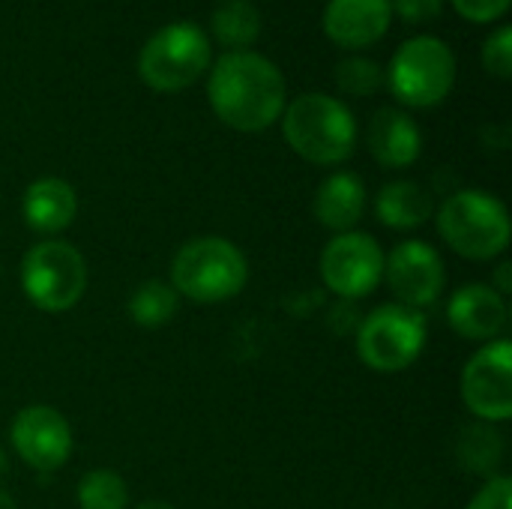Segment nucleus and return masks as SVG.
I'll list each match as a JSON object with an SVG mask.
<instances>
[{"mask_svg":"<svg viewBox=\"0 0 512 509\" xmlns=\"http://www.w3.org/2000/svg\"><path fill=\"white\" fill-rule=\"evenodd\" d=\"M21 291L42 312H69L87 291V261L66 240H42L21 261Z\"/></svg>","mask_w":512,"mask_h":509,"instance_id":"0eeeda50","label":"nucleus"},{"mask_svg":"<svg viewBox=\"0 0 512 509\" xmlns=\"http://www.w3.org/2000/svg\"><path fill=\"white\" fill-rule=\"evenodd\" d=\"M177 306H180V297H177V291L168 282L147 279L129 297V318L138 327L156 330V327L168 324L177 315Z\"/></svg>","mask_w":512,"mask_h":509,"instance_id":"aec40b11","label":"nucleus"},{"mask_svg":"<svg viewBox=\"0 0 512 509\" xmlns=\"http://www.w3.org/2000/svg\"><path fill=\"white\" fill-rule=\"evenodd\" d=\"M312 213L324 228H330L336 234L354 231V225L366 213V186H363V180L357 174H351V171H339V174L327 177L315 192Z\"/></svg>","mask_w":512,"mask_h":509,"instance_id":"f3484780","label":"nucleus"},{"mask_svg":"<svg viewBox=\"0 0 512 509\" xmlns=\"http://www.w3.org/2000/svg\"><path fill=\"white\" fill-rule=\"evenodd\" d=\"M210 66V39L192 21H177L156 30L141 54L138 75L156 93H177L192 87Z\"/></svg>","mask_w":512,"mask_h":509,"instance_id":"39448f33","label":"nucleus"},{"mask_svg":"<svg viewBox=\"0 0 512 509\" xmlns=\"http://www.w3.org/2000/svg\"><path fill=\"white\" fill-rule=\"evenodd\" d=\"M390 3H393V12L408 24L435 21L444 12V0H390Z\"/></svg>","mask_w":512,"mask_h":509,"instance_id":"bb28decb","label":"nucleus"},{"mask_svg":"<svg viewBox=\"0 0 512 509\" xmlns=\"http://www.w3.org/2000/svg\"><path fill=\"white\" fill-rule=\"evenodd\" d=\"M384 279L402 306H432L447 282L444 258L423 240H405L384 258Z\"/></svg>","mask_w":512,"mask_h":509,"instance_id":"f8f14e48","label":"nucleus"},{"mask_svg":"<svg viewBox=\"0 0 512 509\" xmlns=\"http://www.w3.org/2000/svg\"><path fill=\"white\" fill-rule=\"evenodd\" d=\"M393 21L390 0H330L324 9V33L348 51L381 42Z\"/></svg>","mask_w":512,"mask_h":509,"instance_id":"ddd939ff","label":"nucleus"},{"mask_svg":"<svg viewBox=\"0 0 512 509\" xmlns=\"http://www.w3.org/2000/svg\"><path fill=\"white\" fill-rule=\"evenodd\" d=\"M375 213H378L381 225H387L393 231H411V228H420L432 219L435 201L420 183L393 180L378 192Z\"/></svg>","mask_w":512,"mask_h":509,"instance_id":"a211bd4d","label":"nucleus"},{"mask_svg":"<svg viewBox=\"0 0 512 509\" xmlns=\"http://www.w3.org/2000/svg\"><path fill=\"white\" fill-rule=\"evenodd\" d=\"M462 402L483 423L512 417V345L495 339L483 345L462 372Z\"/></svg>","mask_w":512,"mask_h":509,"instance_id":"9d476101","label":"nucleus"},{"mask_svg":"<svg viewBox=\"0 0 512 509\" xmlns=\"http://www.w3.org/2000/svg\"><path fill=\"white\" fill-rule=\"evenodd\" d=\"M510 213L483 189H462L438 210V234L468 261H492L510 246Z\"/></svg>","mask_w":512,"mask_h":509,"instance_id":"20e7f679","label":"nucleus"},{"mask_svg":"<svg viewBox=\"0 0 512 509\" xmlns=\"http://www.w3.org/2000/svg\"><path fill=\"white\" fill-rule=\"evenodd\" d=\"M288 147L312 165H339L354 153L357 120L345 102L327 93H303L282 111Z\"/></svg>","mask_w":512,"mask_h":509,"instance_id":"f03ea898","label":"nucleus"},{"mask_svg":"<svg viewBox=\"0 0 512 509\" xmlns=\"http://www.w3.org/2000/svg\"><path fill=\"white\" fill-rule=\"evenodd\" d=\"M6 468H9V462H6V453L0 450V477L6 474Z\"/></svg>","mask_w":512,"mask_h":509,"instance_id":"7c9ffc66","label":"nucleus"},{"mask_svg":"<svg viewBox=\"0 0 512 509\" xmlns=\"http://www.w3.org/2000/svg\"><path fill=\"white\" fill-rule=\"evenodd\" d=\"M249 282L246 255L225 237H195L171 261V288L192 303H225Z\"/></svg>","mask_w":512,"mask_h":509,"instance_id":"7ed1b4c3","label":"nucleus"},{"mask_svg":"<svg viewBox=\"0 0 512 509\" xmlns=\"http://www.w3.org/2000/svg\"><path fill=\"white\" fill-rule=\"evenodd\" d=\"M483 66L495 78H510L512 75V27H498L486 42H483Z\"/></svg>","mask_w":512,"mask_h":509,"instance_id":"b1692460","label":"nucleus"},{"mask_svg":"<svg viewBox=\"0 0 512 509\" xmlns=\"http://www.w3.org/2000/svg\"><path fill=\"white\" fill-rule=\"evenodd\" d=\"M393 96L408 108L441 105L456 84V54L438 36H417L399 45L387 69Z\"/></svg>","mask_w":512,"mask_h":509,"instance_id":"423d86ee","label":"nucleus"},{"mask_svg":"<svg viewBox=\"0 0 512 509\" xmlns=\"http://www.w3.org/2000/svg\"><path fill=\"white\" fill-rule=\"evenodd\" d=\"M512 0H453L456 12L474 24H489L498 21L501 15H507Z\"/></svg>","mask_w":512,"mask_h":509,"instance_id":"a878e982","label":"nucleus"},{"mask_svg":"<svg viewBox=\"0 0 512 509\" xmlns=\"http://www.w3.org/2000/svg\"><path fill=\"white\" fill-rule=\"evenodd\" d=\"M0 509H15V501L6 498V495H0Z\"/></svg>","mask_w":512,"mask_h":509,"instance_id":"c756f323","label":"nucleus"},{"mask_svg":"<svg viewBox=\"0 0 512 509\" xmlns=\"http://www.w3.org/2000/svg\"><path fill=\"white\" fill-rule=\"evenodd\" d=\"M135 509H177V507H171L168 501H144L141 507H135Z\"/></svg>","mask_w":512,"mask_h":509,"instance_id":"c85d7f7f","label":"nucleus"},{"mask_svg":"<svg viewBox=\"0 0 512 509\" xmlns=\"http://www.w3.org/2000/svg\"><path fill=\"white\" fill-rule=\"evenodd\" d=\"M21 213L30 231L36 234H60L66 231L78 216V195L75 189L60 177H42L33 180L24 192Z\"/></svg>","mask_w":512,"mask_h":509,"instance_id":"dca6fc26","label":"nucleus"},{"mask_svg":"<svg viewBox=\"0 0 512 509\" xmlns=\"http://www.w3.org/2000/svg\"><path fill=\"white\" fill-rule=\"evenodd\" d=\"M321 279L342 300L369 297L384 279V252L372 234H336L321 252Z\"/></svg>","mask_w":512,"mask_h":509,"instance_id":"1a4fd4ad","label":"nucleus"},{"mask_svg":"<svg viewBox=\"0 0 512 509\" xmlns=\"http://www.w3.org/2000/svg\"><path fill=\"white\" fill-rule=\"evenodd\" d=\"M504 456V438L492 423H480L462 432L459 459L474 474H492Z\"/></svg>","mask_w":512,"mask_h":509,"instance_id":"412c9836","label":"nucleus"},{"mask_svg":"<svg viewBox=\"0 0 512 509\" xmlns=\"http://www.w3.org/2000/svg\"><path fill=\"white\" fill-rule=\"evenodd\" d=\"M510 270H512L510 264H501V267H498V273H495V285H492V288H495V291H498L501 297H504V294H510V291H512Z\"/></svg>","mask_w":512,"mask_h":509,"instance_id":"cd10ccee","label":"nucleus"},{"mask_svg":"<svg viewBox=\"0 0 512 509\" xmlns=\"http://www.w3.org/2000/svg\"><path fill=\"white\" fill-rule=\"evenodd\" d=\"M213 36L231 51H249L261 36V12L252 0H222L213 9Z\"/></svg>","mask_w":512,"mask_h":509,"instance_id":"6ab92c4d","label":"nucleus"},{"mask_svg":"<svg viewBox=\"0 0 512 509\" xmlns=\"http://www.w3.org/2000/svg\"><path fill=\"white\" fill-rule=\"evenodd\" d=\"M336 84L351 96H372L384 87V69L369 57H345L336 66Z\"/></svg>","mask_w":512,"mask_h":509,"instance_id":"5701e85b","label":"nucleus"},{"mask_svg":"<svg viewBox=\"0 0 512 509\" xmlns=\"http://www.w3.org/2000/svg\"><path fill=\"white\" fill-rule=\"evenodd\" d=\"M429 339L420 309L384 303L369 312L357 327V354L375 372H402L423 354Z\"/></svg>","mask_w":512,"mask_h":509,"instance_id":"6e6552de","label":"nucleus"},{"mask_svg":"<svg viewBox=\"0 0 512 509\" xmlns=\"http://www.w3.org/2000/svg\"><path fill=\"white\" fill-rule=\"evenodd\" d=\"M75 498H78L81 509H126L129 489H126V480L117 471L96 468V471H87L81 477Z\"/></svg>","mask_w":512,"mask_h":509,"instance_id":"4be33fe9","label":"nucleus"},{"mask_svg":"<svg viewBox=\"0 0 512 509\" xmlns=\"http://www.w3.org/2000/svg\"><path fill=\"white\" fill-rule=\"evenodd\" d=\"M447 321L450 327L468 339V342H495L504 330H507V321H510V309H507V300L492 288V285H483V282H474V285H465L459 288L450 303H447Z\"/></svg>","mask_w":512,"mask_h":509,"instance_id":"4468645a","label":"nucleus"},{"mask_svg":"<svg viewBox=\"0 0 512 509\" xmlns=\"http://www.w3.org/2000/svg\"><path fill=\"white\" fill-rule=\"evenodd\" d=\"M207 96L216 117L237 132H264L285 111V78L258 51H228L216 60Z\"/></svg>","mask_w":512,"mask_h":509,"instance_id":"f257e3e1","label":"nucleus"},{"mask_svg":"<svg viewBox=\"0 0 512 509\" xmlns=\"http://www.w3.org/2000/svg\"><path fill=\"white\" fill-rule=\"evenodd\" d=\"M12 447L24 465L39 474L63 468L72 456V429L66 417L51 405H27L15 414L9 429Z\"/></svg>","mask_w":512,"mask_h":509,"instance_id":"9b49d317","label":"nucleus"},{"mask_svg":"<svg viewBox=\"0 0 512 509\" xmlns=\"http://www.w3.org/2000/svg\"><path fill=\"white\" fill-rule=\"evenodd\" d=\"M369 150L384 168H408L423 153V132L408 111L378 108L369 123Z\"/></svg>","mask_w":512,"mask_h":509,"instance_id":"2eb2a0df","label":"nucleus"},{"mask_svg":"<svg viewBox=\"0 0 512 509\" xmlns=\"http://www.w3.org/2000/svg\"><path fill=\"white\" fill-rule=\"evenodd\" d=\"M465 509H512L510 477H489V483L474 495Z\"/></svg>","mask_w":512,"mask_h":509,"instance_id":"393cba45","label":"nucleus"}]
</instances>
